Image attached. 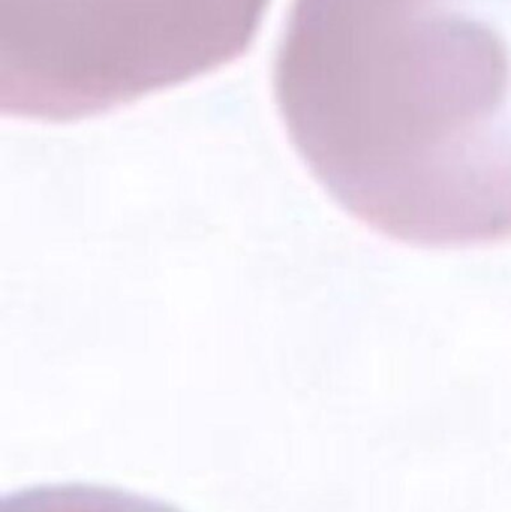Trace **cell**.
Returning a JSON list of instances; mask_svg holds the SVG:
<instances>
[{"label": "cell", "instance_id": "cell-3", "mask_svg": "<svg viewBox=\"0 0 511 512\" xmlns=\"http://www.w3.org/2000/svg\"><path fill=\"white\" fill-rule=\"evenodd\" d=\"M0 512H180L122 490L87 484L36 487L3 501Z\"/></svg>", "mask_w": 511, "mask_h": 512}, {"label": "cell", "instance_id": "cell-1", "mask_svg": "<svg viewBox=\"0 0 511 512\" xmlns=\"http://www.w3.org/2000/svg\"><path fill=\"white\" fill-rule=\"evenodd\" d=\"M275 93L294 147L332 188L371 155L504 141L511 0H294Z\"/></svg>", "mask_w": 511, "mask_h": 512}, {"label": "cell", "instance_id": "cell-2", "mask_svg": "<svg viewBox=\"0 0 511 512\" xmlns=\"http://www.w3.org/2000/svg\"><path fill=\"white\" fill-rule=\"evenodd\" d=\"M270 0H0V110L74 122L243 56Z\"/></svg>", "mask_w": 511, "mask_h": 512}]
</instances>
